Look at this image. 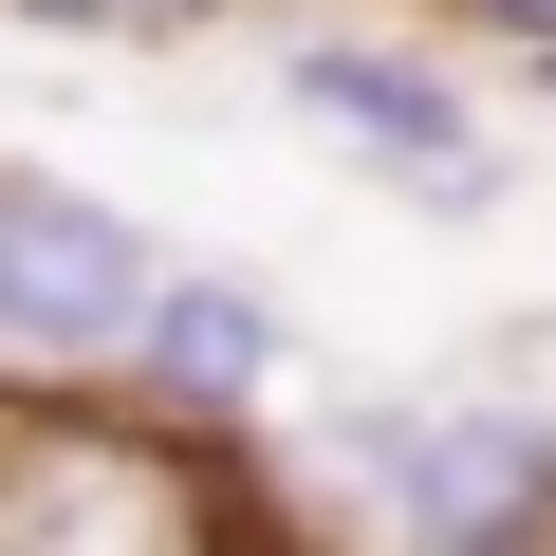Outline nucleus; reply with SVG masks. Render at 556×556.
Segmentation results:
<instances>
[{
    "instance_id": "nucleus-2",
    "label": "nucleus",
    "mask_w": 556,
    "mask_h": 556,
    "mask_svg": "<svg viewBox=\"0 0 556 556\" xmlns=\"http://www.w3.org/2000/svg\"><path fill=\"white\" fill-rule=\"evenodd\" d=\"M316 501L408 538V556H556V390L538 371H445V390H334L316 408Z\"/></svg>"
},
{
    "instance_id": "nucleus-7",
    "label": "nucleus",
    "mask_w": 556,
    "mask_h": 556,
    "mask_svg": "<svg viewBox=\"0 0 556 556\" xmlns=\"http://www.w3.org/2000/svg\"><path fill=\"white\" fill-rule=\"evenodd\" d=\"M501 93H519V112H556V56H501Z\"/></svg>"
},
{
    "instance_id": "nucleus-3",
    "label": "nucleus",
    "mask_w": 556,
    "mask_h": 556,
    "mask_svg": "<svg viewBox=\"0 0 556 556\" xmlns=\"http://www.w3.org/2000/svg\"><path fill=\"white\" fill-rule=\"evenodd\" d=\"M149 223L75 167H0V390L20 408H93L112 390V334L149 298Z\"/></svg>"
},
{
    "instance_id": "nucleus-1",
    "label": "nucleus",
    "mask_w": 556,
    "mask_h": 556,
    "mask_svg": "<svg viewBox=\"0 0 556 556\" xmlns=\"http://www.w3.org/2000/svg\"><path fill=\"white\" fill-rule=\"evenodd\" d=\"M260 93L298 112L371 204H408V223H501V204H519V130H501L482 56H464L445 20L298 0V20H260Z\"/></svg>"
},
{
    "instance_id": "nucleus-6",
    "label": "nucleus",
    "mask_w": 556,
    "mask_h": 556,
    "mask_svg": "<svg viewBox=\"0 0 556 556\" xmlns=\"http://www.w3.org/2000/svg\"><path fill=\"white\" fill-rule=\"evenodd\" d=\"M464 56H556V0H427Z\"/></svg>"
},
{
    "instance_id": "nucleus-5",
    "label": "nucleus",
    "mask_w": 556,
    "mask_h": 556,
    "mask_svg": "<svg viewBox=\"0 0 556 556\" xmlns=\"http://www.w3.org/2000/svg\"><path fill=\"white\" fill-rule=\"evenodd\" d=\"M20 38H75V56H167V38H241L260 0H0Z\"/></svg>"
},
{
    "instance_id": "nucleus-4",
    "label": "nucleus",
    "mask_w": 556,
    "mask_h": 556,
    "mask_svg": "<svg viewBox=\"0 0 556 556\" xmlns=\"http://www.w3.org/2000/svg\"><path fill=\"white\" fill-rule=\"evenodd\" d=\"M112 408H149L186 445H260L298 408V298H278L260 260H223V241H167L130 334H112Z\"/></svg>"
}]
</instances>
